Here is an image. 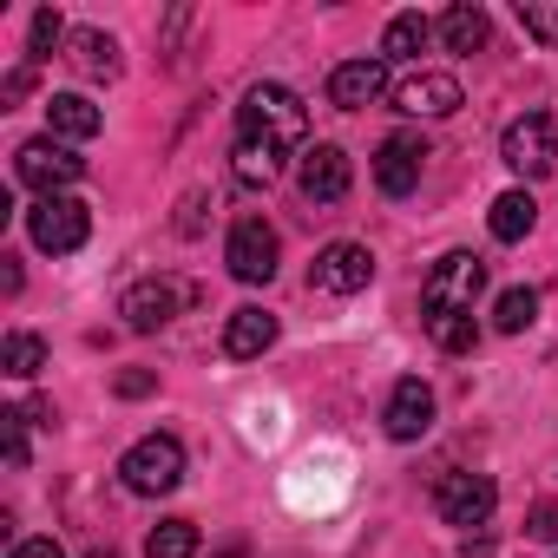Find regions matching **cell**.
<instances>
[{
  "mask_svg": "<svg viewBox=\"0 0 558 558\" xmlns=\"http://www.w3.org/2000/svg\"><path fill=\"white\" fill-rule=\"evenodd\" d=\"M236 138H243V145H263V151H290V145L310 138V106H303L290 86L263 80V86H250L243 106H236Z\"/></svg>",
  "mask_w": 558,
  "mask_h": 558,
  "instance_id": "6da1fadb",
  "label": "cell"
},
{
  "mask_svg": "<svg viewBox=\"0 0 558 558\" xmlns=\"http://www.w3.org/2000/svg\"><path fill=\"white\" fill-rule=\"evenodd\" d=\"M480 290H486V263H480L473 250H447V256L427 269V283H421V316H427V323H434V316H473Z\"/></svg>",
  "mask_w": 558,
  "mask_h": 558,
  "instance_id": "7a4b0ae2",
  "label": "cell"
},
{
  "mask_svg": "<svg viewBox=\"0 0 558 558\" xmlns=\"http://www.w3.org/2000/svg\"><path fill=\"white\" fill-rule=\"evenodd\" d=\"M191 303H197V283H191V276H138V283L125 290V303H119V316H125L132 336H158V329L178 323Z\"/></svg>",
  "mask_w": 558,
  "mask_h": 558,
  "instance_id": "3957f363",
  "label": "cell"
},
{
  "mask_svg": "<svg viewBox=\"0 0 558 558\" xmlns=\"http://www.w3.org/2000/svg\"><path fill=\"white\" fill-rule=\"evenodd\" d=\"M119 480H125L138 499L178 493V486H184V447H178V434H145V440L119 460Z\"/></svg>",
  "mask_w": 558,
  "mask_h": 558,
  "instance_id": "277c9868",
  "label": "cell"
},
{
  "mask_svg": "<svg viewBox=\"0 0 558 558\" xmlns=\"http://www.w3.org/2000/svg\"><path fill=\"white\" fill-rule=\"evenodd\" d=\"M80 171H86V158L66 145V138H27L21 151H14V178L27 184V191H40V197H66V184H80Z\"/></svg>",
  "mask_w": 558,
  "mask_h": 558,
  "instance_id": "5b68a950",
  "label": "cell"
},
{
  "mask_svg": "<svg viewBox=\"0 0 558 558\" xmlns=\"http://www.w3.org/2000/svg\"><path fill=\"white\" fill-rule=\"evenodd\" d=\"M223 263L236 283H269L276 263H283V243H276V230L263 217H236L230 223V243H223Z\"/></svg>",
  "mask_w": 558,
  "mask_h": 558,
  "instance_id": "8992f818",
  "label": "cell"
},
{
  "mask_svg": "<svg viewBox=\"0 0 558 558\" xmlns=\"http://www.w3.org/2000/svg\"><path fill=\"white\" fill-rule=\"evenodd\" d=\"M86 230H93V217H86L80 197H40V204L27 210V236H34V250H47V256H73V250L86 243Z\"/></svg>",
  "mask_w": 558,
  "mask_h": 558,
  "instance_id": "52a82bcc",
  "label": "cell"
},
{
  "mask_svg": "<svg viewBox=\"0 0 558 558\" xmlns=\"http://www.w3.org/2000/svg\"><path fill=\"white\" fill-rule=\"evenodd\" d=\"M499 158H506L519 178H545V171H551V158H558V125H551L545 112L512 119V125H506V138H499Z\"/></svg>",
  "mask_w": 558,
  "mask_h": 558,
  "instance_id": "ba28073f",
  "label": "cell"
},
{
  "mask_svg": "<svg viewBox=\"0 0 558 558\" xmlns=\"http://www.w3.org/2000/svg\"><path fill=\"white\" fill-rule=\"evenodd\" d=\"M493 506H499V486L486 473H440L434 480V512L447 525H486Z\"/></svg>",
  "mask_w": 558,
  "mask_h": 558,
  "instance_id": "9c48e42d",
  "label": "cell"
},
{
  "mask_svg": "<svg viewBox=\"0 0 558 558\" xmlns=\"http://www.w3.org/2000/svg\"><path fill=\"white\" fill-rule=\"evenodd\" d=\"M368 283H375L368 243H329V250L310 263V290H323V296H362Z\"/></svg>",
  "mask_w": 558,
  "mask_h": 558,
  "instance_id": "30bf717a",
  "label": "cell"
},
{
  "mask_svg": "<svg viewBox=\"0 0 558 558\" xmlns=\"http://www.w3.org/2000/svg\"><path fill=\"white\" fill-rule=\"evenodd\" d=\"M388 99L408 119H453L460 112V80L453 73H408V80H395Z\"/></svg>",
  "mask_w": 558,
  "mask_h": 558,
  "instance_id": "8fae6325",
  "label": "cell"
},
{
  "mask_svg": "<svg viewBox=\"0 0 558 558\" xmlns=\"http://www.w3.org/2000/svg\"><path fill=\"white\" fill-rule=\"evenodd\" d=\"M349 184H355V165H349L342 145H316V151H303V165H296V191H303L310 204H342Z\"/></svg>",
  "mask_w": 558,
  "mask_h": 558,
  "instance_id": "7c38bea8",
  "label": "cell"
},
{
  "mask_svg": "<svg viewBox=\"0 0 558 558\" xmlns=\"http://www.w3.org/2000/svg\"><path fill=\"white\" fill-rule=\"evenodd\" d=\"M381 93H395L381 53H368V60H342V66L329 73V106H342V112H362V106H375Z\"/></svg>",
  "mask_w": 558,
  "mask_h": 558,
  "instance_id": "4fadbf2b",
  "label": "cell"
},
{
  "mask_svg": "<svg viewBox=\"0 0 558 558\" xmlns=\"http://www.w3.org/2000/svg\"><path fill=\"white\" fill-rule=\"evenodd\" d=\"M421 165H427V145H421L414 132L381 138V145H375V184H381V197H408V191L421 184Z\"/></svg>",
  "mask_w": 558,
  "mask_h": 558,
  "instance_id": "5bb4252c",
  "label": "cell"
},
{
  "mask_svg": "<svg viewBox=\"0 0 558 558\" xmlns=\"http://www.w3.org/2000/svg\"><path fill=\"white\" fill-rule=\"evenodd\" d=\"M381 427H388V440H421L434 427V388L421 375H401L388 408H381Z\"/></svg>",
  "mask_w": 558,
  "mask_h": 558,
  "instance_id": "9a60e30c",
  "label": "cell"
},
{
  "mask_svg": "<svg viewBox=\"0 0 558 558\" xmlns=\"http://www.w3.org/2000/svg\"><path fill=\"white\" fill-rule=\"evenodd\" d=\"M276 349V316L269 310H230V323H223V355L230 362H256V355H269Z\"/></svg>",
  "mask_w": 558,
  "mask_h": 558,
  "instance_id": "2e32d148",
  "label": "cell"
},
{
  "mask_svg": "<svg viewBox=\"0 0 558 558\" xmlns=\"http://www.w3.org/2000/svg\"><path fill=\"white\" fill-rule=\"evenodd\" d=\"M47 125H53V138L80 145V138H93V132L106 125V112H99L86 93H53V99H47Z\"/></svg>",
  "mask_w": 558,
  "mask_h": 558,
  "instance_id": "e0dca14e",
  "label": "cell"
},
{
  "mask_svg": "<svg viewBox=\"0 0 558 558\" xmlns=\"http://www.w3.org/2000/svg\"><path fill=\"white\" fill-rule=\"evenodd\" d=\"M66 60H73L86 80H119V40L99 34V27H80V34L66 40Z\"/></svg>",
  "mask_w": 558,
  "mask_h": 558,
  "instance_id": "ac0fdd59",
  "label": "cell"
},
{
  "mask_svg": "<svg viewBox=\"0 0 558 558\" xmlns=\"http://www.w3.org/2000/svg\"><path fill=\"white\" fill-rule=\"evenodd\" d=\"M532 223H538V204H532V191H499V197H493V210H486V230H493L499 243H519V236H532Z\"/></svg>",
  "mask_w": 558,
  "mask_h": 558,
  "instance_id": "d6986e66",
  "label": "cell"
},
{
  "mask_svg": "<svg viewBox=\"0 0 558 558\" xmlns=\"http://www.w3.org/2000/svg\"><path fill=\"white\" fill-rule=\"evenodd\" d=\"M486 34H493L486 8H466V0H460V8H447V14H440V40H447L453 53H480V47H486Z\"/></svg>",
  "mask_w": 558,
  "mask_h": 558,
  "instance_id": "ffe728a7",
  "label": "cell"
},
{
  "mask_svg": "<svg viewBox=\"0 0 558 558\" xmlns=\"http://www.w3.org/2000/svg\"><path fill=\"white\" fill-rule=\"evenodd\" d=\"M427 40H434V21L427 14H395L388 34H381V60H414Z\"/></svg>",
  "mask_w": 558,
  "mask_h": 558,
  "instance_id": "44dd1931",
  "label": "cell"
},
{
  "mask_svg": "<svg viewBox=\"0 0 558 558\" xmlns=\"http://www.w3.org/2000/svg\"><path fill=\"white\" fill-rule=\"evenodd\" d=\"M230 171H236V184H250V191L263 184V191H269L276 178H283V151H263V145H243V138H236Z\"/></svg>",
  "mask_w": 558,
  "mask_h": 558,
  "instance_id": "7402d4cb",
  "label": "cell"
},
{
  "mask_svg": "<svg viewBox=\"0 0 558 558\" xmlns=\"http://www.w3.org/2000/svg\"><path fill=\"white\" fill-rule=\"evenodd\" d=\"M0 368H8L14 381H34V375L47 368V342H40V336H27V329H14L8 342H0Z\"/></svg>",
  "mask_w": 558,
  "mask_h": 558,
  "instance_id": "603a6c76",
  "label": "cell"
},
{
  "mask_svg": "<svg viewBox=\"0 0 558 558\" xmlns=\"http://www.w3.org/2000/svg\"><path fill=\"white\" fill-rule=\"evenodd\" d=\"M145 558H197V525L191 519H158L145 538Z\"/></svg>",
  "mask_w": 558,
  "mask_h": 558,
  "instance_id": "cb8c5ba5",
  "label": "cell"
},
{
  "mask_svg": "<svg viewBox=\"0 0 558 558\" xmlns=\"http://www.w3.org/2000/svg\"><path fill=\"white\" fill-rule=\"evenodd\" d=\"M538 323V290H506L499 303H493V329L499 336H525Z\"/></svg>",
  "mask_w": 558,
  "mask_h": 558,
  "instance_id": "d4e9b609",
  "label": "cell"
},
{
  "mask_svg": "<svg viewBox=\"0 0 558 558\" xmlns=\"http://www.w3.org/2000/svg\"><path fill=\"white\" fill-rule=\"evenodd\" d=\"M427 336H434V349H447V355H473V349H480V323H473V316H434Z\"/></svg>",
  "mask_w": 558,
  "mask_h": 558,
  "instance_id": "484cf974",
  "label": "cell"
},
{
  "mask_svg": "<svg viewBox=\"0 0 558 558\" xmlns=\"http://www.w3.org/2000/svg\"><path fill=\"white\" fill-rule=\"evenodd\" d=\"M66 40V21H60V8H40L34 14V34H27V60H53V47Z\"/></svg>",
  "mask_w": 558,
  "mask_h": 558,
  "instance_id": "4316f807",
  "label": "cell"
},
{
  "mask_svg": "<svg viewBox=\"0 0 558 558\" xmlns=\"http://www.w3.org/2000/svg\"><path fill=\"white\" fill-rule=\"evenodd\" d=\"M519 27L545 47H558V0H519Z\"/></svg>",
  "mask_w": 558,
  "mask_h": 558,
  "instance_id": "83f0119b",
  "label": "cell"
},
{
  "mask_svg": "<svg viewBox=\"0 0 558 558\" xmlns=\"http://www.w3.org/2000/svg\"><path fill=\"white\" fill-rule=\"evenodd\" d=\"M27 408H8L0 414V440H8V466H27Z\"/></svg>",
  "mask_w": 558,
  "mask_h": 558,
  "instance_id": "f1b7e54d",
  "label": "cell"
},
{
  "mask_svg": "<svg viewBox=\"0 0 558 558\" xmlns=\"http://www.w3.org/2000/svg\"><path fill=\"white\" fill-rule=\"evenodd\" d=\"M525 532H532V538H558V506H551V499H538V506L525 512Z\"/></svg>",
  "mask_w": 558,
  "mask_h": 558,
  "instance_id": "f546056e",
  "label": "cell"
},
{
  "mask_svg": "<svg viewBox=\"0 0 558 558\" xmlns=\"http://www.w3.org/2000/svg\"><path fill=\"white\" fill-rule=\"evenodd\" d=\"M8 558H66V551H60V538H21Z\"/></svg>",
  "mask_w": 558,
  "mask_h": 558,
  "instance_id": "4dcf8cb0",
  "label": "cell"
},
{
  "mask_svg": "<svg viewBox=\"0 0 558 558\" xmlns=\"http://www.w3.org/2000/svg\"><path fill=\"white\" fill-rule=\"evenodd\" d=\"M151 388H158V381H151L145 368H125V375H119V395H125V401H138V395H151Z\"/></svg>",
  "mask_w": 558,
  "mask_h": 558,
  "instance_id": "1f68e13d",
  "label": "cell"
},
{
  "mask_svg": "<svg viewBox=\"0 0 558 558\" xmlns=\"http://www.w3.org/2000/svg\"><path fill=\"white\" fill-rule=\"evenodd\" d=\"M27 86H34V66H21V73H8V86H0V93H8V106H14V99H27Z\"/></svg>",
  "mask_w": 558,
  "mask_h": 558,
  "instance_id": "d6a6232c",
  "label": "cell"
},
{
  "mask_svg": "<svg viewBox=\"0 0 558 558\" xmlns=\"http://www.w3.org/2000/svg\"><path fill=\"white\" fill-rule=\"evenodd\" d=\"M0 290L21 296V263H14V256H0Z\"/></svg>",
  "mask_w": 558,
  "mask_h": 558,
  "instance_id": "836d02e7",
  "label": "cell"
},
{
  "mask_svg": "<svg viewBox=\"0 0 558 558\" xmlns=\"http://www.w3.org/2000/svg\"><path fill=\"white\" fill-rule=\"evenodd\" d=\"M86 558H119V551H106V545H99V551H86Z\"/></svg>",
  "mask_w": 558,
  "mask_h": 558,
  "instance_id": "e575fe53",
  "label": "cell"
}]
</instances>
